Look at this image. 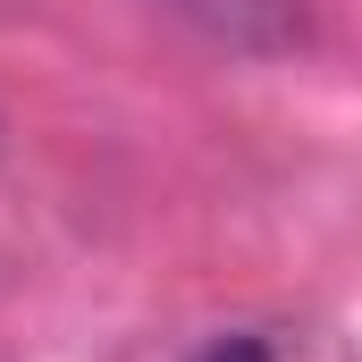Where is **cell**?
<instances>
[{
	"mask_svg": "<svg viewBox=\"0 0 362 362\" xmlns=\"http://www.w3.org/2000/svg\"><path fill=\"white\" fill-rule=\"evenodd\" d=\"M185 17H202L219 42H245V51H262V42H286V25H295V0H177Z\"/></svg>",
	"mask_w": 362,
	"mask_h": 362,
	"instance_id": "6da1fadb",
	"label": "cell"
},
{
	"mask_svg": "<svg viewBox=\"0 0 362 362\" xmlns=\"http://www.w3.org/2000/svg\"><path fill=\"white\" fill-rule=\"evenodd\" d=\"M194 362H270V346H262V337H211Z\"/></svg>",
	"mask_w": 362,
	"mask_h": 362,
	"instance_id": "7a4b0ae2",
	"label": "cell"
}]
</instances>
